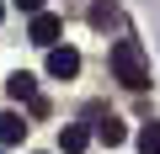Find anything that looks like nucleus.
<instances>
[{
    "mask_svg": "<svg viewBox=\"0 0 160 154\" xmlns=\"http://www.w3.org/2000/svg\"><path fill=\"white\" fill-rule=\"evenodd\" d=\"M48 74L53 80H75L80 74V53L75 48H48Z\"/></svg>",
    "mask_w": 160,
    "mask_h": 154,
    "instance_id": "2",
    "label": "nucleus"
},
{
    "mask_svg": "<svg viewBox=\"0 0 160 154\" xmlns=\"http://www.w3.org/2000/svg\"><path fill=\"white\" fill-rule=\"evenodd\" d=\"M22 138H27L22 112H0V143H22Z\"/></svg>",
    "mask_w": 160,
    "mask_h": 154,
    "instance_id": "5",
    "label": "nucleus"
},
{
    "mask_svg": "<svg viewBox=\"0 0 160 154\" xmlns=\"http://www.w3.org/2000/svg\"><path fill=\"white\" fill-rule=\"evenodd\" d=\"M16 6H22V11H32V16H38V11H43V0H16Z\"/></svg>",
    "mask_w": 160,
    "mask_h": 154,
    "instance_id": "10",
    "label": "nucleus"
},
{
    "mask_svg": "<svg viewBox=\"0 0 160 154\" xmlns=\"http://www.w3.org/2000/svg\"><path fill=\"white\" fill-rule=\"evenodd\" d=\"M139 154H160V122H144L139 128Z\"/></svg>",
    "mask_w": 160,
    "mask_h": 154,
    "instance_id": "9",
    "label": "nucleus"
},
{
    "mask_svg": "<svg viewBox=\"0 0 160 154\" xmlns=\"http://www.w3.org/2000/svg\"><path fill=\"white\" fill-rule=\"evenodd\" d=\"M6 96H11V101H27V106H32V101H38V80H32V74L22 69V74H11V80H6Z\"/></svg>",
    "mask_w": 160,
    "mask_h": 154,
    "instance_id": "4",
    "label": "nucleus"
},
{
    "mask_svg": "<svg viewBox=\"0 0 160 154\" xmlns=\"http://www.w3.org/2000/svg\"><path fill=\"white\" fill-rule=\"evenodd\" d=\"M96 138H102V143H107V149H118V143H123V138H128V128H123V122H112V117H107V122H102V128H96Z\"/></svg>",
    "mask_w": 160,
    "mask_h": 154,
    "instance_id": "8",
    "label": "nucleus"
},
{
    "mask_svg": "<svg viewBox=\"0 0 160 154\" xmlns=\"http://www.w3.org/2000/svg\"><path fill=\"white\" fill-rule=\"evenodd\" d=\"M0 16H6V6H0Z\"/></svg>",
    "mask_w": 160,
    "mask_h": 154,
    "instance_id": "11",
    "label": "nucleus"
},
{
    "mask_svg": "<svg viewBox=\"0 0 160 154\" xmlns=\"http://www.w3.org/2000/svg\"><path fill=\"white\" fill-rule=\"evenodd\" d=\"M86 143H91V133H86V128H59V149H64V154H80Z\"/></svg>",
    "mask_w": 160,
    "mask_h": 154,
    "instance_id": "7",
    "label": "nucleus"
},
{
    "mask_svg": "<svg viewBox=\"0 0 160 154\" xmlns=\"http://www.w3.org/2000/svg\"><path fill=\"white\" fill-rule=\"evenodd\" d=\"M118 21H123V11L112 6V0H96V6H91V27L107 32V27H118Z\"/></svg>",
    "mask_w": 160,
    "mask_h": 154,
    "instance_id": "6",
    "label": "nucleus"
},
{
    "mask_svg": "<svg viewBox=\"0 0 160 154\" xmlns=\"http://www.w3.org/2000/svg\"><path fill=\"white\" fill-rule=\"evenodd\" d=\"M59 32H64V27H59V16H48V11H38V16H32V43H38V48H59Z\"/></svg>",
    "mask_w": 160,
    "mask_h": 154,
    "instance_id": "3",
    "label": "nucleus"
},
{
    "mask_svg": "<svg viewBox=\"0 0 160 154\" xmlns=\"http://www.w3.org/2000/svg\"><path fill=\"white\" fill-rule=\"evenodd\" d=\"M112 74L128 85V91H149V58L133 37H118L112 43Z\"/></svg>",
    "mask_w": 160,
    "mask_h": 154,
    "instance_id": "1",
    "label": "nucleus"
}]
</instances>
